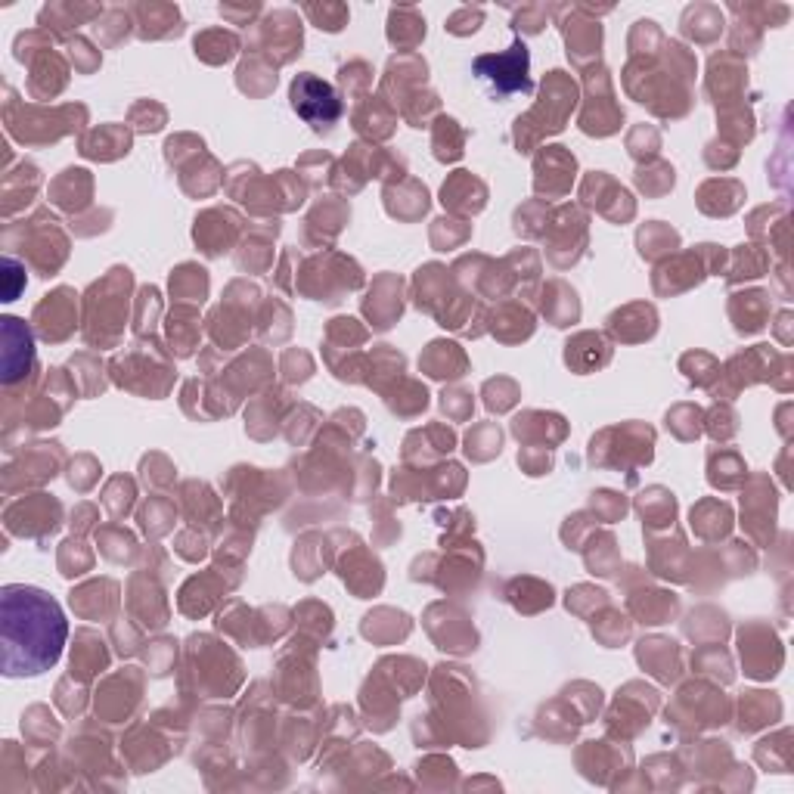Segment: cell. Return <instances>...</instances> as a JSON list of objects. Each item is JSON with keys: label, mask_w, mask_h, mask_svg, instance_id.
I'll return each instance as SVG.
<instances>
[{"label": "cell", "mask_w": 794, "mask_h": 794, "mask_svg": "<svg viewBox=\"0 0 794 794\" xmlns=\"http://www.w3.org/2000/svg\"><path fill=\"white\" fill-rule=\"evenodd\" d=\"M69 624L59 602L38 587L10 584L0 593V646L7 677H38L63 655Z\"/></svg>", "instance_id": "1"}, {"label": "cell", "mask_w": 794, "mask_h": 794, "mask_svg": "<svg viewBox=\"0 0 794 794\" xmlns=\"http://www.w3.org/2000/svg\"><path fill=\"white\" fill-rule=\"evenodd\" d=\"M574 106H577V84L565 72H549L546 81L540 84V103L525 118H518L515 125L528 128L537 121L534 140L543 134H556L565 128V121L574 112Z\"/></svg>", "instance_id": "2"}, {"label": "cell", "mask_w": 794, "mask_h": 794, "mask_svg": "<svg viewBox=\"0 0 794 794\" xmlns=\"http://www.w3.org/2000/svg\"><path fill=\"white\" fill-rule=\"evenodd\" d=\"M289 100H292V109L308 121V125L320 134V131H332L335 121L342 118L345 106H342V97L335 94V87L320 81L314 72H301L292 87H289Z\"/></svg>", "instance_id": "3"}, {"label": "cell", "mask_w": 794, "mask_h": 794, "mask_svg": "<svg viewBox=\"0 0 794 794\" xmlns=\"http://www.w3.org/2000/svg\"><path fill=\"white\" fill-rule=\"evenodd\" d=\"M475 75L491 81L503 97L509 94H531V78H528V69H531V53L525 47L522 38H515V44L506 50V53H484L472 63Z\"/></svg>", "instance_id": "4"}, {"label": "cell", "mask_w": 794, "mask_h": 794, "mask_svg": "<svg viewBox=\"0 0 794 794\" xmlns=\"http://www.w3.org/2000/svg\"><path fill=\"white\" fill-rule=\"evenodd\" d=\"M35 323L47 342H63L75 329V292L56 289L53 295H44V301L35 308Z\"/></svg>", "instance_id": "5"}, {"label": "cell", "mask_w": 794, "mask_h": 794, "mask_svg": "<svg viewBox=\"0 0 794 794\" xmlns=\"http://www.w3.org/2000/svg\"><path fill=\"white\" fill-rule=\"evenodd\" d=\"M4 385L10 388L16 379L28 376L35 363V348H32V332L25 329L22 320L4 317Z\"/></svg>", "instance_id": "6"}, {"label": "cell", "mask_w": 794, "mask_h": 794, "mask_svg": "<svg viewBox=\"0 0 794 794\" xmlns=\"http://www.w3.org/2000/svg\"><path fill=\"white\" fill-rule=\"evenodd\" d=\"M258 38L267 47H277V66L289 63L295 53H301V25L295 19L292 10H277L273 16H267V22L258 25Z\"/></svg>", "instance_id": "7"}, {"label": "cell", "mask_w": 794, "mask_h": 794, "mask_svg": "<svg viewBox=\"0 0 794 794\" xmlns=\"http://www.w3.org/2000/svg\"><path fill=\"white\" fill-rule=\"evenodd\" d=\"M757 636H760V639H754L751 627L739 633V639H742V661H745V670H748L751 677H760V680L776 677V674H779L782 658H770V652H782V649H779V639H776V643H770L773 633H770L767 627H760V624H757Z\"/></svg>", "instance_id": "8"}, {"label": "cell", "mask_w": 794, "mask_h": 794, "mask_svg": "<svg viewBox=\"0 0 794 794\" xmlns=\"http://www.w3.org/2000/svg\"><path fill=\"white\" fill-rule=\"evenodd\" d=\"M608 357H612V345H608L605 335H599V332H580V335H574V339H568V345H565V363L580 376L605 366Z\"/></svg>", "instance_id": "9"}, {"label": "cell", "mask_w": 794, "mask_h": 794, "mask_svg": "<svg viewBox=\"0 0 794 794\" xmlns=\"http://www.w3.org/2000/svg\"><path fill=\"white\" fill-rule=\"evenodd\" d=\"M373 295H379V301L366 298V301H363V314L373 320L376 329H388V326H394V320L401 317V311H404V301H401V280L382 277V280L373 286Z\"/></svg>", "instance_id": "10"}, {"label": "cell", "mask_w": 794, "mask_h": 794, "mask_svg": "<svg viewBox=\"0 0 794 794\" xmlns=\"http://www.w3.org/2000/svg\"><path fill=\"white\" fill-rule=\"evenodd\" d=\"M484 183L475 180L469 171H456L441 190V202L453 211H481L484 208Z\"/></svg>", "instance_id": "11"}, {"label": "cell", "mask_w": 794, "mask_h": 794, "mask_svg": "<svg viewBox=\"0 0 794 794\" xmlns=\"http://www.w3.org/2000/svg\"><path fill=\"white\" fill-rule=\"evenodd\" d=\"M128 149H131V134L125 128H115V125L90 131L81 140V152H84L87 159H103V162H109V159L125 156Z\"/></svg>", "instance_id": "12"}, {"label": "cell", "mask_w": 794, "mask_h": 794, "mask_svg": "<svg viewBox=\"0 0 794 794\" xmlns=\"http://www.w3.org/2000/svg\"><path fill=\"white\" fill-rule=\"evenodd\" d=\"M729 314H732V320H736V329L742 335L763 329V320H767V314H770L767 292H742V295H732Z\"/></svg>", "instance_id": "13"}, {"label": "cell", "mask_w": 794, "mask_h": 794, "mask_svg": "<svg viewBox=\"0 0 794 794\" xmlns=\"http://www.w3.org/2000/svg\"><path fill=\"white\" fill-rule=\"evenodd\" d=\"M425 38V19L413 7H397L388 16V41L394 47H404V53H413V47Z\"/></svg>", "instance_id": "14"}, {"label": "cell", "mask_w": 794, "mask_h": 794, "mask_svg": "<svg viewBox=\"0 0 794 794\" xmlns=\"http://www.w3.org/2000/svg\"><path fill=\"white\" fill-rule=\"evenodd\" d=\"M140 38H168L180 32V13L177 7L168 4H149V7H134Z\"/></svg>", "instance_id": "15"}, {"label": "cell", "mask_w": 794, "mask_h": 794, "mask_svg": "<svg viewBox=\"0 0 794 794\" xmlns=\"http://www.w3.org/2000/svg\"><path fill=\"white\" fill-rule=\"evenodd\" d=\"M456 366H463L466 370V357L463 351L456 348V345H447V342H432L429 351H425L422 357V370L435 376V379H456V376H463Z\"/></svg>", "instance_id": "16"}, {"label": "cell", "mask_w": 794, "mask_h": 794, "mask_svg": "<svg viewBox=\"0 0 794 794\" xmlns=\"http://www.w3.org/2000/svg\"><path fill=\"white\" fill-rule=\"evenodd\" d=\"M574 156H568V152L562 146H546V152L537 159V171H549V187L546 193H565L571 187V180H574Z\"/></svg>", "instance_id": "17"}, {"label": "cell", "mask_w": 794, "mask_h": 794, "mask_svg": "<svg viewBox=\"0 0 794 794\" xmlns=\"http://www.w3.org/2000/svg\"><path fill=\"white\" fill-rule=\"evenodd\" d=\"M236 50H239V38L233 32H224V28H208V32L196 38V56L211 66L227 63V59L236 56Z\"/></svg>", "instance_id": "18"}, {"label": "cell", "mask_w": 794, "mask_h": 794, "mask_svg": "<svg viewBox=\"0 0 794 794\" xmlns=\"http://www.w3.org/2000/svg\"><path fill=\"white\" fill-rule=\"evenodd\" d=\"M732 525V512L726 503H717V500H705L692 509V528L701 534V537H723Z\"/></svg>", "instance_id": "19"}, {"label": "cell", "mask_w": 794, "mask_h": 794, "mask_svg": "<svg viewBox=\"0 0 794 794\" xmlns=\"http://www.w3.org/2000/svg\"><path fill=\"white\" fill-rule=\"evenodd\" d=\"M708 478L714 487H720V491H729V487H739L748 475L745 463L739 460V453H732V450H714L711 453V460H708Z\"/></svg>", "instance_id": "20"}, {"label": "cell", "mask_w": 794, "mask_h": 794, "mask_svg": "<svg viewBox=\"0 0 794 794\" xmlns=\"http://www.w3.org/2000/svg\"><path fill=\"white\" fill-rule=\"evenodd\" d=\"M639 512H643L646 528H649V531H655V528H667V525H674L677 500H674V494L661 491V487H652V491L643 494V500H639Z\"/></svg>", "instance_id": "21"}, {"label": "cell", "mask_w": 794, "mask_h": 794, "mask_svg": "<svg viewBox=\"0 0 794 794\" xmlns=\"http://www.w3.org/2000/svg\"><path fill=\"white\" fill-rule=\"evenodd\" d=\"M171 292L174 298H190V301H202L208 292V277L205 270L196 264H183L174 277H171Z\"/></svg>", "instance_id": "22"}, {"label": "cell", "mask_w": 794, "mask_h": 794, "mask_svg": "<svg viewBox=\"0 0 794 794\" xmlns=\"http://www.w3.org/2000/svg\"><path fill=\"white\" fill-rule=\"evenodd\" d=\"M94 16H103V7H72V4H63V7H47L41 13V25L44 28H53L59 32L63 25H75L84 22V19H94Z\"/></svg>", "instance_id": "23"}, {"label": "cell", "mask_w": 794, "mask_h": 794, "mask_svg": "<svg viewBox=\"0 0 794 794\" xmlns=\"http://www.w3.org/2000/svg\"><path fill=\"white\" fill-rule=\"evenodd\" d=\"M435 156L441 162H453L463 156V131L456 128L453 118L438 121V134H435Z\"/></svg>", "instance_id": "24"}, {"label": "cell", "mask_w": 794, "mask_h": 794, "mask_svg": "<svg viewBox=\"0 0 794 794\" xmlns=\"http://www.w3.org/2000/svg\"><path fill=\"white\" fill-rule=\"evenodd\" d=\"M674 252L677 249V233L674 230H664L658 224H649L646 230H639V252L643 258H655L658 252Z\"/></svg>", "instance_id": "25"}, {"label": "cell", "mask_w": 794, "mask_h": 794, "mask_svg": "<svg viewBox=\"0 0 794 794\" xmlns=\"http://www.w3.org/2000/svg\"><path fill=\"white\" fill-rule=\"evenodd\" d=\"M500 441H503L500 429L487 422V425H478V429L469 435V441H466L469 447L466 450H469V456H475V460H491L494 453H500Z\"/></svg>", "instance_id": "26"}, {"label": "cell", "mask_w": 794, "mask_h": 794, "mask_svg": "<svg viewBox=\"0 0 794 794\" xmlns=\"http://www.w3.org/2000/svg\"><path fill=\"white\" fill-rule=\"evenodd\" d=\"M763 270H767V255L754 246H742L736 252V267H732L729 280L739 283L742 277H763Z\"/></svg>", "instance_id": "27"}, {"label": "cell", "mask_w": 794, "mask_h": 794, "mask_svg": "<svg viewBox=\"0 0 794 794\" xmlns=\"http://www.w3.org/2000/svg\"><path fill=\"white\" fill-rule=\"evenodd\" d=\"M317 28H326V32H342V25L348 22V10L342 4H323V7H304Z\"/></svg>", "instance_id": "28"}, {"label": "cell", "mask_w": 794, "mask_h": 794, "mask_svg": "<svg viewBox=\"0 0 794 794\" xmlns=\"http://www.w3.org/2000/svg\"><path fill=\"white\" fill-rule=\"evenodd\" d=\"M4 301H16L22 286H25V270L19 267V261H13L10 255L4 258Z\"/></svg>", "instance_id": "29"}, {"label": "cell", "mask_w": 794, "mask_h": 794, "mask_svg": "<svg viewBox=\"0 0 794 794\" xmlns=\"http://www.w3.org/2000/svg\"><path fill=\"white\" fill-rule=\"evenodd\" d=\"M481 19H484V13H481V7H466V10H460L456 13L450 22H447V32H453V35H469V32H478V25H481Z\"/></svg>", "instance_id": "30"}, {"label": "cell", "mask_w": 794, "mask_h": 794, "mask_svg": "<svg viewBox=\"0 0 794 794\" xmlns=\"http://www.w3.org/2000/svg\"><path fill=\"white\" fill-rule=\"evenodd\" d=\"M599 506H605V512H599L605 522H612V518H621L627 512V503L618 494H612V491L593 494V509H599Z\"/></svg>", "instance_id": "31"}, {"label": "cell", "mask_w": 794, "mask_h": 794, "mask_svg": "<svg viewBox=\"0 0 794 794\" xmlns=\"http://www.w3.org/2000/svg\"><path fill=\"white\" fill-rule=\"evenodd\" d=\"M441 407H444V413H450V416H456V419H463V416H469V410H472V394H466V391H444V401H441Z\"/></svg>", "instance_id": "32"}]
</instances>
